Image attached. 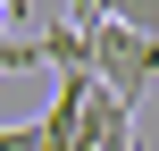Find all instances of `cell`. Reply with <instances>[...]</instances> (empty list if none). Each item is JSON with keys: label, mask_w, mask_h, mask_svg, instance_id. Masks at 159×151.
Segmentation results:
<instances>
[{"label": "cell", "mask_w": 159, "mask_h": 151, "mask_svg": "<svg viewBox=\"0 0 159 151\" xmlns=\"http://www.w3.org/2000/svg\"><path fill=\"white\" fill-rule=\"evenodd\" d=\"M0 151H34V126H0Z\"/></svg>", "instance_id": "cell-2"}, {"label": "cell", "mask_w": 159, "mask_h": 151, "mask_svg": "<svg viewBox=\"0 0 159 151\" xmlns=\"http://www.w3.org/2000/svg\"><path fill=\"white\" fill-rule=\"evenodd\" d=\"M84 34V59H92V84L117 101V109H143V92L159 84V34H126V25H109V17H92V25H75Z\"/></svg>", "instance_id": "cell-1"}]
</instances>
